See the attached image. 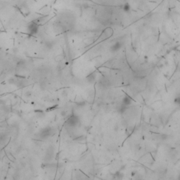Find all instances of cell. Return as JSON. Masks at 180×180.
I'll use <instances>...</instances> for the list:
<instances>
[{
	"label": "cell",
	"instance_id": "1",
	"mask_svg": "<svg viewBox=\"0 0 180 180\" xmlns=\"http://www.w3.org/2000/svg\"><path fill=\"white\" fill-rule=\"evenodd\" d=\"M53 132V129L49 127H47L44 128V129H42V130L40 131V135H39V136H40L41 139H43L44 140V139H47L49 137L52 136Z\"/></svg>",
	"mask_w": 180,
	"mask_h": 180
},
{
	"label": "cell",
	"instance_id": "2",
	"mask_svg": "<svg viewBox=\"0 0 180 180\" xmlns=\"http://www.w3.org/2000/svg\"><path fill=\"white\" fill-rule=\"evenodd\" d=\"M79 118L78 117L76 116L75 115H72L70 117L68 118L66 121V124L69 126L70 127H74L78 124Z\"/></svg>",
	"mask_w": 180,
	"mask_h": 180
},
{
	"label": "cell",
	"instance_id": "3",
	"mask_svg": "<svg viewBox=\"0 0 180 180\" xmlns=\"http://www.w3.org/2000/svg\"><path fill=\"white\" fill-rule=\"evenodd\" d=\"M38 26L39 25L37 23H35L34 21L30 23L27 26V30L30 34L31 35H35L38 32Z\"/></svg>",
	"mask_w": 180,
	"mask_h": 180
},
{
	"label": "cell",
	"instance_id": "4",
	"mask_svg": "<svg viewBox=\"0 0 180 180\" xmlns=\"http://www.w3.org/2000/svg\"><path fill=\"white\" fill-rule=\"evenodd\" d=\"M122 46V43L121 41H116V42L111 47V51H112V52H116V51H118L120 49H121Z\"/></svg>",
	"mask_w": 180,
	"mask_h": 180
},
{
	"label": "cell",
	"instance_id": "5",
	"mask_svg": "<svg viewBox=\"0 0 180 180\" xmlns=\"http://www.w3.org/2000/svg\"><path fill=\"white\" fill-rule=\"evenodd\" d=\"M132 102V99H131V97L129 96H124V98L122 99V103L125 106L128 107L129 105H131Z\"/></svg>",
	"mask_w": 180,
	"mask_h": 180
},
{
	"label": "cell",
	"instance_id": "6",
	"mask_svg": "<svg viewBox=\"0 0 180 180\" xmlns=\"http://www.w3.org/2000/svg\"><path fill=\"white\" fill-rule=\"evenodd\" d=\"M94 80H95V75L94 74H91L87 77V81L90 83L94 82Z\"/></svg>",
	"mask_w": 180,
	"mask_h": 180
},
{
	"label": "cell",
	"instance_id": "7",
	"mask_svg": "<svg viewBox=\"0 0 180 180\" xmlns=\"http://www.w3.org/2000/svg\"><path fill=\"white\" fill-rule=\"evenodd\" d=\"M174 103L180 106V96H176L175 99H174Z\"/></svg>",
	"mask_w": 180,
	"mask_h": 180
},
{
	"label": "cell",
	"instance_id": "8",
	"mask_svg": "<svg viewBox=\"0 0 180 180\" xmlns=\"http://www.w3.org/2000/svg\"><path fill=\"white\" fill-rule=\"evenodd\" d=\"M31 94H32V93H31L30 92H27L25 94V95H26V96H27V97H29L30 96H31Z\"/></svg>",
	"mask_w": 180,
	"mask_h": 180
}]
</instances>
